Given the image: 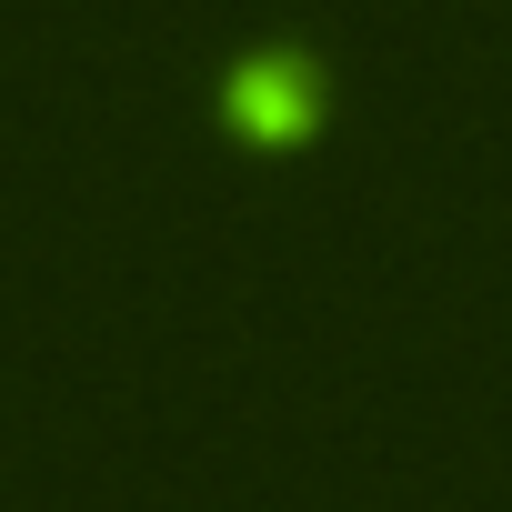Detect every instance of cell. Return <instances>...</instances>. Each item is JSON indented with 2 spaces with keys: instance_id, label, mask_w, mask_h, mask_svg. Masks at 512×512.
<instances>
[{
  "instance_id": "obj_1",
  "label": "cell",
  "mask_w": 512,
  "mask_h": 512,
  "mask_svg": "<svg viewBox=\"0 0 512 512\" xmlns=\"http://www.w3.org/2000/svg\"><path fill=\"white\" fill-rule=\"evenodd\" d=\"M241 121H251V131H272V141H282V131L302 121V91H292L282 71H251V81H241Z\"/></svg>"
}]
</instances>
